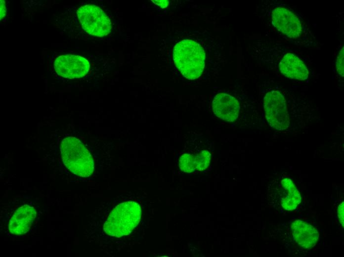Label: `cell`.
Wrapping results in <instances>:
<instances>
[{
	"label": "cell",
	"instance_id": "6da1fadb",
	"mask_svg": "<svg viewBox=\"0 0 344 257\" xmlns=\"http://www.w3.org/2000/svg\"><path fill=\"white\" fill-rule=\"evenodd\" d=\"M60 151L64 165L71 172L82 177L92 175L94 169L93 159L80 139L74 136L64 138Z\"/></svg>",
	"mask_w": 344,
	"mask_h": 257
},
{
	"label": "cell",
	"instance_id": "ba28073f",
	"mask_svg": "<svg viewBox=\"0 0 344 257\" xmlns=\"http://www.w3.org/2000/svg\"><path fill=\"white\" fill-rule=\"evenodd\" d=\"M240 108L238 100L228 94H217L213 101L214 114L219 119L227 122H232L237 119Z\"/></svg>",
	"mask_w": 344,
	"mask_h": 257
},
{
	"label": "cell",
	"instance_id": "3957f363",
	"mask_svg": "<svg viewBox=\"0 0 344 257\" xmlns=\"http://www.w3.org/2000/svg\"><path fill=\"white\" fill-rule=\"evenodd\" d=\"M141 216V208L137 202L128 201L120 203L110 213L104 224V231L113 237L128 235L138 225Z\"/></svg>",
	"mask_w": 344,
	"mask_h": 257
},
{
	"label": "cell",
	"instance_id": "2e32d148",
	"mask_svg": "<svg viewBox=\"0 0 344 257\" xmlns=\"http://www.w3.org/2000/svg\"><path fill=\"white\" fill-rule=\"evenodd\" d=\"M338 216L342 226H344V202L340 204L338 208Z\"/></svg>",
	"mask_w": 344,
	"mask_h": 257
},
{
	"label": "cell",
	"instance_id": "5bb4252c",
	"mask_svg": "<svg viewBox=\"0 0 344 257\" xmlns=\"http://www.w3.org/2000/svg\"><path fill=\"white\" fill-rule=\"evenodd\" d=\"M211 160V154L207 150H203L195 155L196 170L202 171L206 169L209 166Z\"/></svg>",
	"mask_w": 344,
	"mask_h": 257
},
{
	"label": "cell",
	"instance_id": "5b68a950",
	"mask_svg": "<svg viewBox=\"0 0 344 257\" xmlns=\"http://www.w3.org/2000/svg\"><path fill=\"white\" fill-rule=\"evenodd\" d=\"M263 106L268 125L278 130H284L289 125V118L286 101L276 90L267 92L263 98Z\"/></svg>",
	"mask_w": 344,
	"mask_h": 257
},
{
	"label": "cell",
	"instance_id": "7c38bea8",
	"mask_svg": "<svg viewBox=\"0 0 344 257\" xmlns=\"http://www.w3.org/2000/svg\"><path fill=\"white\" fill-rule=\"evenodd\" d=\"M280 189V202L283 208L287 211L295 210L301 203V199L300 192L292 181L286 178L282 179Z\"/></svg>",
	"mask_w": 344,
	"mask_h": 257
},
{
	"label": "cell",
	"instance_id": "8992f818",
	"mask_svg": "<svg viewBox=\"0 0 344 257\" xmlns=\"http://www.w3.org/2000/svg\"><path fill=\"white\" fill-rule=\"evenodd\" d=\"M89 63L86 58L73 54H62L54 62V68L59 76L68 79L79 78L88 72Z\"/></svg>",
	"mask_w": 344,
	"mask_h": 257
},
{
	"label": "cell",
	"instance_id": "30bf717a",
	"mask_svg": "<svg viewBox=\"0 0 344 257\" xmlns=\"http://www.w3.org/2000/svg\"><path fill=\"white\" fill-rule=\"evenodd\" d=\"M293 236L299 245L310 249L316 245L319 238L318 231L311 225L301 220H296L291 224Z\"/></svg>",
	"mask_w": 344,
	"mask_h": 257
},
{
	"label": "cell",
	"instance_id": "277c9868",
	"mask_svg": "<svg viewBox=\"0 0 344 257\" xmlns=\"http://www.w3.org/2000/svg\"><path fill=\"white\" fill-rule=\"evenodd\" d=\"M77 15L83 28L90 35L104 37L111 31L109 18L96 5L87 4L81 6L77 11Z\"/></svg>",
	"mask_w": 344,
	"mask_h": 257
},
{
	"label": "cell",
	"instance_id": "8fae6325",
	"mask_svg": "<svg viewBox=\"0 0 344 257\" xmlns=\"http://www.w3.org/2000/svg\"><path fill=\"white\" fill-rule=\"evenodd\" d=\"M279 65L281 73L289 78L302 81L308 77V72L305 65L292 53L285 55Z\"/></svg>",
	"mask_w": 344,
	"mask_h": 257
},
{
	"label": "cell",
	"instance_id": "9a60e30c",
	"mask_svg": "<svg viewBox=\"0 0 344 257\" xmlns=\"http://www.w3.org/2000/svg\"><path fill=\"white\" fill-rule=\"evenodd\" d=\"M335 69L338 76L344 78V46H341L337 54L335 62Z\"/></svg>",
	"mask_w": 344,
	"mask_h": 257
},
{
	"label": "cell",
	"instance_id": "4fadbf2b",
	"mask_svg": "<svg viewBox=\"0 0 344 257\" xmlns=\"http://www.w3.org/2000/svg\"><path fill=\"white\" fill-rule=\"evenodd\" d=\"M179 168L184 172L191 173L196 170L195 155L185 153L179 159Z\"/></svg>",
	"mask_w": 344,
	"mask_h": 257
},
{
	"label": "cell",
	"instance_id": "ac0fdd59",
	"mask_svg": "<svg viewBox=\"0 0 344 257\" xmlns=\"http://www.w3.org/2000/svg\"><path fill=\"white\" fill-rule=\"evenodd\" d=\"M6 9L5 3L4 0H0V19L1 20L6 14Z\"/></svg>",
	"mask_w": 344,
	"mask_h": 257
},
{
	"label": "cell",
	"instance_id": "52a82bcc",
	"mask_svg": "<svg viewBox=\"0 0 344 257\" xmlns=\"http://www.w3.org/2000/svg\"><path fill=\"white\" fill-rule=\"evenodd\" d=\"M272 23L280 32L289 38L301 37L302 27L299 18L287 8L278 7L272 12Z\"/></svg>",
	"mask_w": 344,
	"mask_h": 257
},
{
	"label": "cell",
	"instance_id": "e0dca14e",
	"mask_svg": "<svg viewBox=\"0 0 344 257\" xmlns=\"http://www.w3.org/2000/svg\"><path fill=\"white\" fill-rule=\"evenodd\" d=\"M151 1L163 8L167 7L169 3V1L167 0H152Z\"/></svg>",
	"mask_w": 344,
	"mask_h": 257
},
{
	"label": "cell",
	"instance_id": "9c48e42d",
	"mask_svg": "<svg viewBox=\"0 0 344 257\" xmlns=\"http://www.w3.org/2000/svg\"><path fill=\"white\" fill-rule=\"evenodd\" d=\"M35 209L29 205L18 208L11 217L8 223L9 232L14 235H22L30 229L35 217Z\"/></svg>",
	"mask_w": 344,
	"mask_h": 257
},
{
	"label": "cell",
	"instance_id": "7a4b0ae2",
	"mask_svg": "<svg viewBox=\"0 0 344 257\" xmlns=\"http://www.w3.org/2000/svg\"><path fill=\"white\" fill-rule=\"evenodd\" d=\"M205 52L197 42L185 39L177 43L173 50L174 63L182 75L189 80L199 78L205 66Z\"/></svg>",
	"mask_w": 344,
	"mask_h": 257
}]
</instances>
